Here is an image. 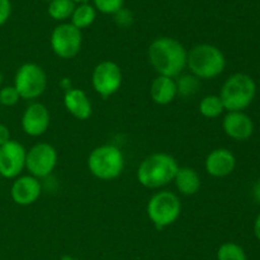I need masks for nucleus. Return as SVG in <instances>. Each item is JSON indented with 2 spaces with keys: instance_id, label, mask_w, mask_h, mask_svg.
I'll return each mask as SVG.
<instances>
[{
  "instance_id": "nucleus-24",
  "label": "nucleus",
  "mask_w": 260,
  "mask_h": 260,
  "mask_svg": "<svg viewBox=\"0 0 260 260\" xmlns=\"http://www.w3.org/2000/svg\"><path fill=\"white\" fill-rule=\"evenodd\" d=\"M124 0H93V7L102 14L114 15L123 8Z\"/></svg>"
},
{
  "instance_id": "nucleus-29",
  "label": "nucleus",
  "mask_w": 260,
  "mask_h": 260,
  "mask_svg": "<svg viewBox=\"0 0 260 260\" xmlns=\"http://www.w3.org/2000/svg\"><path fill=\"white\" fill-rule=\"evenodd\" d=\"M254 234H255L256 239L260 241V213L256 216L255 221H254Z\"/></svg>"
},
{
  "instance_id": "nucleus-2",
  "label": "nucleus",
  "mask_w": 260,
  "mask_h": 260,
  "mask_svg": "<svg viewBox=\"0 0 260 260\" xmlns=\"http://www.w3.org/2000/svg\"><path fill=\"white\" fill-rule=\"evenodd\" d=\"M179 169L177 159L168 152H154L145 157L137 168V182L147 189H160L174 180Z\"/></svg>"
},
{
  "instance_id": "nucleus-20",
  "label": "nucleus",
  "mask_w": 260,
  "mask_h": 260,
  "mask_svg": "<svg viewBox=\"0 0 260 260\" xmlns=\"http://www.w3.org/2000/svg\"><path fill=\"white\" fill-rule=\"evenodd\" d=\"M198 111H200L201 116L205 118L215 119L222 116L225 112V107H223L220 96L216 94H210L201 99L200 104H198Z\"/></svg>"
},
{
  "instance_id": "nucleus-31",
  "label": "nucleus",
  "mask_w": 260,
  "mask_h": 260,
  "mask_svg": "<svg viewBox=\"0 0 260 260\" xmlns=\"http://www.w3.org/2000/svg\"><path fill=\"white\" fill-rule=\"evenodd\" d=\"M60 260H79V259L73 258V256H70V255H63L62 258H61Z\"/></svg>"
},
{
  "instance_id": "nucleus-12",
  "label": "nucleus",
  "mask_w": 260,
  "mask_h": 260,
  "mask_svg": "<svg viewBox=\"0 0 260 260\" xmlns=\"http://www.w3.org/2000/svg\"><path fill=\"white\" fill-rule=\"evenodd\" d=\"M51 114L47 107L40 102H30L23 111L20 127L29 137H41L48 131Z\"/></svg>"
},
{
  "instance_id": "nucleus-27",
  "label": "nucleus",
  "mask_w": 260,
  "mask_h": 260,
  "mask_svg": "<svg viewBox=\"0 0 260 260\" xmlns=\"http://www.w3.org/2000/svg\"><path fill=\"white\" fill-rule=\"evenodd\" d=\"M12 15V2L10 0H0V27L9 20Z\"/></svg>"
},
{
  "instance_id": "nucleus-10",
  "label": "nucleus",
  "mask_w": 260,
  "mask_h": 260,
  "mask_svg": "<svg viewBox=\"0 0 260 260\" xmlns=\"http://www.w3.org/2000/svg\"><path fill=\"white\" fill-rule=\"evenodd\" d=\"M123 81L122 69L116 61L103 60L96 63L91 73V86L102 98H109L121 89Z\"/></svg>"
},
{
  "instance_id": "nucleus-5",
  "label": "nucleus",
  "mask_w": 260,
  "mask_h": 260,
  "mask_svg": "<svg viewBox=\"0 0 260 260\" xmlns=\"http://www.w3.org/2000/svg\"><path fill=\"white\" fill-rule=\"evenodd\" d=\"M86 164L94 178L103 182H111L121 177L123 173L124 155L116 145H99L90 151Z\"/></svg>"
},
{
  "instance_id": "nucleus-14",
  "label": "nucleus",
  "mask_w": 260,
  "mask_h": 260,
  "mask_svg": "<svg viewBox=\"0 0 260 260\" xmlns=\"http://www.w3.org/2000/svg\"><path fill=\"white\" fill-rule=\"evenodd\" d=\"M222 129L234 141H246L254 132V122L245 112H228L222 118Z\"/></svg>"
},
{
  "instance_id": "nucleus-6",
  "label": "nucleus",
  "mask_w": 260,
  "mask_h": 260,
  "mask_svg": "<svg viewBox=\"0 0 260 260\" xmlns=\"http://www.w3.org/2000/svg\"><path fill=\"white\" fill-rule=\"evenodd\" d=\"M149 220L157 230L169 228L177 222L182 213V202L177 193L160 190L150 197L146 205Z\"/></svg>"
},
{
  "instance_id": "nucleus-15",
  "label": "nucleus",
  "mask_w": 260,
  "mask_h": 260,
  "mask_svg": "<svg viewBox=\"0 0 260 260\" xmlns=\"http://www.w3.org/2000/svg\"><path fill=\"white\" fill-rule=\"evenodd\" d=\"M236 168V157L229 149L218 147L206 156L205 170L213 178H225L233 174Z\"/></svg>"
},
{
  "instance_id": "nucleus-28",
  "label": "nucleus",
  "mask_w": 260,
  "mask_h": 260,
  "mask_svg": "<svg viewBox=\"0 0 260 260\" xmlns=\"http://www.w3.org/2000/svg\"><path fill=\"white\" fill-rule=\"evenodd\" d=\"M12 140V135H10V129L7 124L0 123V146L5 145Z\"/></svg>"
},
{
  "instance_id": "nucleus-3",
  "label": "nucleus",
  "mask_w": 260,
  "mask_h": 260,
  "mask_svg": "<svg viewBox=\"0 0 260 260\" xmlns=\"http://www.w3.org/2000/svg\"><path fill=\"white\" fill-rule=\"evenodd\" d=\"M187 69L202 80H212L226 69V57L221 48L211 43H198L188 51Z\"/></svg>"
},
{
  "instance_id": "nucleus-23",
  "label": "nucleus",
  "mask_w": 260,
  "mask_h": 260,
  "mask_svg": "<svg viewBox=\"0 0 260 260\" xmlns=\"http://www.w3.org/2000/svg\"><path fill=\"white\" fill-rule=\"evenodd\" d=\"M217 260H246V254L239 244L228 241L218 248Z\"/></svg>"
},
{
  "instance_id": "nucleus-26",
  "label": "nucleus",
  "mask_w": 260,
  "mask_h": 260,
  "mask_svg": "<svg viewBox=\"0 0 260 260\" xmlns=\"http://www.w3.org/2000/svg\"><path fill=\"white\" fill-rule=\"evenodd\" d=\"M114 19H116L117 24L121 25V27H128V25L132 24L134 18H132L131 12H128V10H126L124 8H122L121 10H118V12L114 14Z\"/></svg>"
},
{
  "instance_id": "nucleus-1",
  "label": "nucleus",
  "mask_w": 260,
  "mask_h": 260,
  "mask_svg": "<svg viewBox=\"0 0 260 260\" xmlns=\"http://www.w3.org/2000/svg\"><path fill=\"white\" fill-rule=\"evenodd\" d=\"M187 48L173 37H157L147 48V60L157 75L178 78L187 69Z\"/></svg>"
},
{
  "instance_id": "nucleus-33",
  "label": "nucleus",
  "mask_w": 260,
  "mask_h": 260,
  "mask_svg": "<svg viewBox=\"0 0 260 260\" xmlns=\"http://www.w3.org/2000/svg\"><path fill=\"white\" fill-rule=\"evenodd\" d=\"M3 86V74H2V71H0V88H2Z\"/></svg>"
},
{
  "instance_id": "nucleus-11",
  "label": "nucleus",
  "mask_w": 260,
  "mask_h": 260,
  "mask_svg": "<svg viewBox=\"0 0 260 260\" xmlns=\"http://www.w3.org/2000/svg\"><path fill=\"white\" fill-rule=\"evenodd\" d=\"M27 149L20 142L10 140L0 146V177L2 179H15L25 169Z\"/></svg>"
},
{
  "instance_id": "nucleus-19",
  "label": "nucleus",
  "mask_w": 260,
  "mask_h": 260,
  "mask_svg": "<svg viewBox=\"0 0 260 260\" xmlns=\"http://www.w3.org/2000/svg\"><path fill=\"white\" fill-rule=\"evenodd\" d=\"M96 10L89 3H81V4H76L75 9H74L73 15H71L70 20L71 24L76 27L78 29L83 30L85 28H89L96 19Z\"/></svg>"
},
{
  "instance_id": "nucleus-18",
  "label": "nucleus",
  "mask_w": 260,
  "mask_h": 260,
  "mask_svg": "<svg viewBox=\"0 0 260 260\" xmlns=\"http://www.w3.org/2000/svg\"><path fill=\"white\" fill-rule=\"evenodd\" d=\"M173 183H174L178 193L182 196H187V197L197 194L202 187L200 174L197 170L190 167H179Z\"/></svg>"
},
{
  "instance_id": "nucleus-25",
  "label": "nucleus",
  "mask_w": 260,
  "mask_h": 260,
  "mask_svg": "<svg viewBox=\"0 0 260 260\" xmlns=\"http://www.w3.org/2000/svg\"><path fill=\"white\" fill-rule=\"evenodd\" d=\"M19 101V94L13 85H3L0 88V106L10 108V107L17 106Z\"/></svg>"
},
{
  "instance_id": "nucleus-8",
  "label": "nucleus",
  "mask_w": 260,
  "mask_h": 260,
  "mask_svg": "<svg viewBox=\"0 0 260 260\" xmlns=\"http://www.w3.org/2000/svg\"><path fill=\"white\" fill-rule=\"evenodd\" d=\"M58 162V154L55 146L48 142H37L27 150L25 170L37 179L51 177Z\"/></svg>"
},
{
  "instance_id": "nucleus-34",
  "label": "nucleus",
  "mask_w": 260,
  "mask_h": 260,
  "mask_svg": "<svg viewBox=\"0 0 260 260\" xmlns=\"http://www.w3.org/2000/svg\"><path fill=\"white\" fill-rule=\"evenodd\" d=\"M0 184H2V177H0Z\"/></svg>"
},
{
  "instance_id": "nucleus-35",
  "label": "nucleus",
  "mask_w": 260,
  "mask_h": 260,
  "mask_svg": "<svg viewBox=\"0 0 260 260\" xmlns=\"http://www.w3.org/2000/svg\"><path fill=\"white\" fill-rule=\"evenodd\" d=\"M47 2H51V0H47Z\"/></svg>"
},
{
  "instance_id": "nucleus-17",
  "label": "nucleus",
  "mask_w": 260,
  "mask_h": 260,
  "mask_svg": "<svg viewBox=\"0 0 260 260\" xmlns=\"http://www.w3.org/2000/svg\"><path fill=\"white\" fill-rule=\"evenodd\" d=\"M150 98L157 106H168L178 98L175 79L156 75L150 84Z\"/></svg>"
},
{
  "instance_id": "nucleus-30",
  "label": "nucleus",
  "mask_w": 260,
  "mask_h": 260,
  "mask_svg": "<svg viewBox=\"0 0 260 260\" xmlns=\"http://www.w3.org/2000/svg\"><path fill=\"white\" fill-rule=\"evenodd\" d=\"M253 194H254V198H255V200L260 203V180L259 182H256L255 185H254Z\"/></svg>"
},
{
  "instance_id": "nucleus-13",
  "label": "nucleus",
  "mask_w": 260,
  "mask_h": 260,
  "mask_svg": "<svg viewBox=\"0 0 260 260\" xmlns=\"http://www.w3.org/2000/svg\"><path fill=\"white\" fill-rule=\"evenodd\" d=\"M42 182L33 175H19L13 179L10 185V198L13 202L22 207L32 206L40 200L42 194Z\"/></svg>"
},
{
  "instance_id": "nucleus-4",
  "label": "nucleus",
  "mask_w": 260,
  "mask_h": 260,
  "mask_svg": "<svg viewBox=\"0 0 260 260\" xmlns=\"http://www.w3.org/2000/svg\"><path fill=\"white\" fill-rule=\"evenodd\" d=\"M255 95V81L250 75L244 73L229 76L218 93L226 112H244L253 103Z\"/></svg>"
},
{
  "instance_id": "nucleus-21",
  "label": "nucleus",
  "mask_w": 260,
  "mask_h": 260,
  "mask_svg": "<svg viewBox=\"0 0 260 260\" xmlns=\"http://www.w3.org/2000/svg\"><path fill=\"white\" fill-rule=\"evenodd\" d=\"M175 83L179 98H193L201 90V80L192 74H180L178 78H175Z\"/></svg>"
},
{
  "instance_id": "nucleus-22",
  "label": "nucleus",
  "mask_w": 260,
  "mask_h": 260,
  "mask_svg": "<svg viewBox=\"0 0 260 260\" xmlns=\"http://www.w3.org/2000/svg\"><path fill=\"white\" fill-rule=\"evenodd\" d=\"M76 4L73 0H51L48 2L47 13L53 20L65 23L73 15Z\"/></svg>"
},
{
  "instance_id": "nucleus-16",
  "label": "nucleus",
  "mask_w": 260,
  "mask_h": 260,
  "mask_svg": "<svg viewBox=\"0 0 260 260\" xmlns=\"http://www.w3.org/2000/svg\"><path fill=\"white\" fill-rule=\"evenodd\" d=\"M63 107L71 117L86 121L93 114V104L88 94L80 88H70L63 93Z\"/></svg>"
},
{
  "instance_id": "nucleus-9",
  "label": "nucleus",
  "mask_w": 260,
  "mask_h": 260,
  "mask_svg": "<svg viewBox=\"0 0 260 260\" xmlns=\"http://www.w3.org/2000/svg\"><path fill=\"white\" fill-rule=\"evenodd\" d=\"M52 52L62 60L76 57L83 46V33L71 23H60L53 28L50 37Z\"/></svg>"
},
{
  "instance_id": "nucleus-7",
  "label": "nucleus",
  "mask_w": 260,
  "mask_h": 260,
  "mask_svg": "<svg viewBox=\"0 0 260 260\" xmlns=\"http://www.w3.org/2000/svg\"><path fill=\"white\" fill-rule=\"evenodd\" d=\"M48 78L45 69L35 62H25L17 69L13 86L17 89L20 99L36 101L47 89Z\"/></svg>"
},
{
  "instance_id": "nucleus-32",
  "label": "nucleus",
  "mask_w": 260,
  "mask_h": 260,
  "mask_svg": "<svg viewBox=\"0 0 260 260\" xmlns=\"http://www.w3.org/2000/svg\"><path fill=\"white\" fill-rule=\"evenodd\" d=\"M75 4H81V3H88V0H73Z\"/></svg>"
}]
</instances>
